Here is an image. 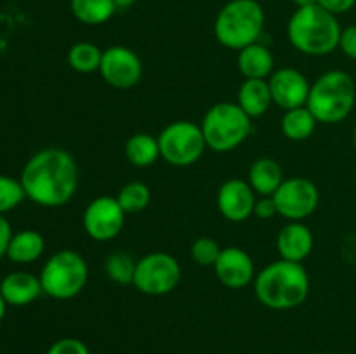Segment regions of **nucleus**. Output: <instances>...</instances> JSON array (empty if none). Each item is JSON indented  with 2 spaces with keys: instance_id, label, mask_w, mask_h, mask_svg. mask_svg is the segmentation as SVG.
I'll use <instances>...</instances> for the list:
<instances>
[{
  "instance_id": "obj_21",
  "label": "nucleus",
  "mask_w": 356,
  "mask_h": 354,
  "mask_svg": "<svg viewBox=\"0 0 356 354\" xmlns=\"http://www.w3.org/2000/svg\"><path fill=\"white\" fill-rule=\"evenodd\" d=\"M44 250V236L35 229H23L13 235L6 257L14 264H31L40 259Z\"/></svg>"
},
{
  "instance_id": "obj_26",
  "label": "nucleus",
  "mask_w": 356,
  "mask_h": 354,
  "mask_svg": "<svg viewBox=\"0 0 356 354\" xmlns=\"http://www.w3.org/2000/svg\"><path fill=\"white\" fill-rule=\"evenodd\" d=\"M115 198L124 208L125 214H139L148 208L149 201H152V191L141 180H132V183L124 184Z\"/></svg>"
},
{
  "instance_id": "obj_12",
  "label": "nucleus",
  "mask_w": 356,
  "mask_h": 354,
  "mask_svg": "<svg viewBox=\"0 0 356 354\" xmlns=\"http://www.w3.org/2000/svg\"><path fill=\"white\" fill-rule=\"evenodd\" d=\"M99 75L110 87L129 90L141 82L143 62L138 52L125 45H111L104 49L101 58Z\"/></svg>"
},
{
  "instance_id": "obj_27",
  "label": "nucleus",
  "mask_w": 356,
  "mask_h": 354,
  "mask_svg": "<svg viewBox=\"0 0 356 354\" xmlns=\"http://www.w3.org/2000/svg\"><path fill=\"white\" fill-rule=\"evenodd\" d=\"M136 266H138V259H134L129 252H113L104 260V273L113 283L132 285Z\"/></svg>"
},
{
  "instance_id": "obj_4",
  "label": "nucleus",
  "mask_w": 356,
  "mask_h": 354,
  "mask_svg": "<svg viewBox=\"0 0 356 354\" xmlns=\"http://www.w3.org/2000/svg\"><path fill=\"white\" fill-rule=\"evenodd\" d=\"M266 24V14L257 0H229L214 19V37L229 51H242L259 42Z\"/></svg>"
},
{
  "instance_id": "obj_8",
  "label": "nucleus",
  "mask_w": 356,
  "mask_h": 354,
  "mask_svg": "<svg viewBox=\"0 0 356 354\" xmlns=\"http://www.w3.org/2000/svg\"><path fill=\"white\" fill-rule=\"evenodd\" d=\"M160 158L172 167H191L204 156L207 149L204 132L198 124L176 120L160 130Z\"/></svg>"
},
{
  "instance_id": "obj_39",
  "label": "nucleus",
  "mask_w": 356,
  "mask_h": 354,
  "mask_svg": "<svg viewBox=\"0 0 356 354\" xmlns=\"http://www.w3.org/2000/svg\"><path fill=\"white\" fill-rule=\"evenodd\" d=\"M355 80H356V78H355Z\"/></svg>"
},
{
  "instance_id": "obj_36",
  "label": "nucleus",
  "mask_w": 356,
  "mask_h": 354,
  "mask_svg": "<svg viewBox=\"0 0 356 354\" xmlns=\"http://www.w3.org/2000/svg\"><path fill=\"white\" fill-rule=\"evenodd\" d=\"M316 2H318V0H292V3H294V6H296V9H299V7L315 6Z\"/></svg>"
},
{
  "instance_id": "obj_16",
  "label": "nucleus",
  "mask_w": 356,
  "mask_h": 354,
  "mask_svg": "<svg viewBox=\"0 0 356 354\" xmlns=\"http://www.w3.org/2000/svg\"><path fill=\"white\" fill-rule=\"evenodd\" d=\"M315 236L305 221H289L277 235V250L280 259L302 264L313 252Z\"/></svg>"
},
{
  "instance_id": "obj_9",
  "label": "nucleus",
  "mask_w": 356,
  "mask_h": 354,
  "mask_svg": "<svg viewBox=\"0 0 356 354\" xmlns=\"http://www.w3.org/2000/svg\"><path fill=\"white\" fill-rule=\"evenodd\" d=\"M181 264L167 252H152L138 259L134 287L138 292L152 297L167 295L179 285Z\"/></svg>"
},
{
  "instance_id": "obj_15",
  "label": "nucleus",
  "mask_w": 356,
  "mask_h": 354,
  "mask_svg": "<svg viewBox=\"0 0 356 354\" xmlns=\"http://www.w3.org/2000/svg\"><path fill=\"white\" fill-rule=\"evenodd\" d=\"M257 194L245 179L225 180L218 189V210L229 222H245L254 215Z\"/></svg>"
},
{
  "instance_id": "obj_35",
  "label": "nucleus",
  "mask_w": 356,
  "mask_h": 354,
  "mask_svg": "<svg viewBox=\"0 0 356 354\" xmlns=\"http://www.w3.org/2000/svg\"><path fill=\"white\" fill-rule=\"evenodd\" d=\"M115 6H117V9H129V7L134 6L138 0H113Z\"/></svg>"
},
{
  "instance_id": "obj_5",
  "label": "nucleus",
  "mask_w": 356,
  "mask_h": 354,
  "mask_svg": "<svg viewBox=\"0 0 356 354\" xmlns=\"http://www.w3.org/2000/svg\"><path fill=\"white\" fill-rule=\"evenodd\" d=\"M355 104L356 80L343 69H330L312 83L306 106L318 124L336 125L350 117Z\"/></svg>"
},
{
  "instance_id": "obj_31",
  "label": "nucleus",
  "mask_w": 356,
  "mask_h": 354,
  "mask_svg": "<svg viewBox=\"0 0 356 354\" xmlns=\"http://www.w3.org/2000/svg\"><path fill=\"white\" fill-rule=\"evenodd\" d=\"M339 49L346 58L356 61V24L343 28L339 38Z\"/></svg>"
},
{
  "instance_id": "obj_18",
  "label": "nucleus",
  "mask_w": 356,
  "mask_h": 354,
  "mask_svg": "<svg viewBox=\"0 0 356 354\" xmlns=\"http://www.w3.org/2000/svg\"><path fill=\"white\" fill-rule=\"evenodd\" d=\"M236 66L243 78H261L268 80L275 71V56L261 42L247 45L236 56Z\"/></svg>"
},
{
  "instance_id": "obj_33",
  "label": "nucleus",
  "mask_w": 356,
  "mask_h": 354,
  "mask_svg": "<svg viewBox=\"0 0 356 354\" xmlns=\"http://www.w3.org/2000/svg\"><path fill=\"white\" fill-rule=\"evenodd\" d=\"M316 3L334 16H341V14H346L353 9L356 0H318Z\"/></svg>"
},
{
  "instance_id": "obj_6",
  "label": "nucleus",
  "mask_w": 356,
  "mask_h": 354,
  "mask_svg": "<svg viewBox=\"0 0 356 354\" xmlns=\"http://www.w3.org/2000/svg\"><path fill=\"white\" fill-rule=\"evenodd\" d=\"M207 149L216 153H229L242 146L252 132V118L236 103L222 101L207 110L202 118Z\"/></svg>"
},
{
  "instance_id": "obj_2",
  "label": "nucleus",
  "mask_w": 356,
  "mask_h": 354,
  "mask_svg": "<svg viewBox=\"0 0 356 354\" xmlns=\"http://www.w3.org/2000/svg\"><path fill=\"white\" fill-rule=\"evenodd\" d=\"M252 285L257 301L273 311H289L302 305L312 288L306 267L284 259L257 271Z\"/></svg>"
},
{
  "instance_id": "obj_20",
  "label": "nucleus",
  "mask_w": 356,
  "mask_h": 354,
  "mask_svg": "<svg viewBox=\"0 0 356 354\" xmlns=\"http://www.w3.org/2000/svg\"><path fill=\"white\" fill-rule=\"evenodd\" d=\"M284 179V170L280 163L270 156L254 160L249 169V176H247V183L259 196H273Z\"/></svg>"
},
{
  "instance_id": "obj_3",
  "label": "nucleus",
  "mask_w": 356,
  "mask_h": 354,
  "mask_svg": "<svg viewBox=\"0 0 356 354\" xmlns=\"http://www.w3.org/2000/svg\"><path fill=\"white\" fill-rule=\"evenodd\" d=\"M343 26L337 16L322 9L318 3L299 7L287 23V38L292 47L306 56H329L339 49Z\"/></svg>"
},
{
  "instance_id": "obj_1",
  "label": "nucleus",
  "mask_w": 356,
  "mask_h": 354,
  "mask_svg": "<svg viewBox=\"0 0 356 354\" xmlns=\"http://www.w3.org/2000/svg\"><path fill=\"white\" fill-rule=\"evenodd\" d=\"M19 180L33 203L45 208L63 207L79 189V163L63 148L38 149L24 163Z\"/></svg>"
},
{
  "instance_id": "obj_22",
  "label": "nucleus",
  "mask_w": 356,
  "mask_h": 354,
  "mask_svg": "<svg viewBox=\"0 0 356 354\" xmlns=\"http://www.w3.org/2000/svg\"><path fill=\"white\" fill-rule=\"evenodd\" d=\"M124 153L132 167H138V169L152 167L160 158L159 137H153L146 132H136L125 141Z\"/></svg>"
},
{
  "instance_id": "obj_38",
  "label": "nucleus",
  "mask_w": 356,
  "mask_h": 354,
  "mask_svg": "<svg viewBox=\"0 0 356 354\" xmlns=\"http://www.w3.org/2000/svg\"><path fill=\"white\" fill-rule=\"evenodd\" d=\"M353 144H355V149H356V124H355V128H353Z\"/></svg>"
},
{
  "instance_id": "obj_7",
  "label": "nucleus",
  "mask_w": 356,
  "mask_h": 354,
  "mask_svg": "<svg viewBox=\"0 0 356 354\" xmlns=\"http://www.w3.org/2000/svg\"><path fill=\"white\" fill-rule=\"evenodd\" d=\"M44 294L56 301H70L82 294L89 280V266L75 250H58L44 262L40 271Z\"/></svg>"
},
{
  "instance_id": "obj_37",
  "label": "nucleus",
  "mask_w": 356,
  "mask_h": 354,
  "mask_svg": "<svg viewBox=\"0 0 356 354\" xmlns=\"http://www.w3.org/2000/svg\"><path fill=\"white\" fill-rule=\"evenodd\" d=\"M6 309H7L6 301H3V297H2V295H0V323H2L3 316H6Z\"/></svg>"
},
{
  "instance_id": "obj_24",
  "label": "nucleus",
  "mask_w": 356,
  "mask_h": 354,
  "mask_svg": "<svg viewBox=\"0 0 356 354\" xmlns=\"http://www.w3.org/2000/svg\"><path fill=\"white\" fill-rule=\"evenodd\" d=\"M70 10L79 23L87 26H101L117 12L113 0H70Z\"/></svg>"
},
{
  "instance_id": "obj_23",
  "label": "nucleus",
  "mask_w": 356,
  "mask_h": 354,
  "mask_svg": "<svg viewBox=\"0 0 356 354\" xmlns=\"http://www.w3.org/2000/svg\"><path fill=\"white\" fill-rule=\"evenodd\" d=\"M316 125H318V120H316L315 115L308 110V106L284 111V117H282L280 121L282 134H284L289 141L294 142H301L312 137L316 130Z\"/></svg>"
},
{
  "instance_id": "obj_17",
  "label": "nucleus",
  "mask_w": 356,
  "mask_h": 354,
  "mask_svg": "<svg viewBox=\"0 0 356 354\" xmlns=\"http://www.w3.org/2000/svg\"><path fill=\"white\" fill-rule=\"evenodd\" d=\"M44 294L40 278L28 271H13L0 281V295L7 305L23 307L31 304Z\"/></svg>"
},
{
  "instance_id": "obj_11",
  "label": "nucleus",
  "mask_w": 356,
  "mask_h": 354,
  "mask_svg": "<svg viewBox=\"0 0 356 354\" xmlns=\"http://www.w3.org/2000/svg\"><path fill=\"white\" fill-rule=\"evenodd\" d=\"M125 212L115 196H97L87 203L82 215L83 231L94 242H111L125 226Z\"/></svg>"
},
{
  "instance_id": "obj_13",
  "label": "nucleus",
  "mask_w": 356,
  "mask_h": 354,
  "mask_svg": "<svg viewBox=\"0 0 356 354\" xmlns=\"http://www.w3.org/2000/svg\"><path fill=\"white\" fill-rule=\"evenodd\" d=\"M268 83H270L273 104H277L284 111L306 106L308 103L312 82L299 69L291 68V66L277 68L268 78Z\"/></svg>"
},
{
  "instance_id": "obj_19",
  "label": "nucleus",
  "mask_w": 356,
  "mask_h": 354,
  "mask_svg": "<svg viewBox=\"0 0 356 354\" xmlns=\"http://www.w3.org/2000/svg\"><path fill=\"white\" fill-rule=\"evenodd\" d=\"M236 104L249 115L250 118H259L268 113L273 106L270 83L261 78H245L236 94Z\"/></svg>"
},
{
  "instance_id": "obj_29",
  "label": "nucleus",
  "mask_w": 356,
  "mask_h": 354,
  "mask_svg": "<svg viewBox=\"0 0 356 354\" xmlns=\"http://www.w3.org/2000/svg\"><path fill=\"white\" fill-rule=\"evenodd\" d=\"M221 245L211 236H200L195 239L190 246V255L198 266L214 267L219 253H221Z\"/></svg>"
},
{
  "instance_id": "obj_34",
  "label": "nucleus",
  "mask_w": 356,
  "mask_h": 354,
  "mask_svg": "<svg viewBox=\"0 0 356 354\" xmlns=\"http://www.w3.org/2000/svg\"><path fill=\"white\" fill-rule=\"evenodd\" d=\"M13 228H10L9 221L0 214V257H3L9 248L10 238H13Z\"/></svg>"
},
{
  "instance_id": "obj_25",
  "label": "nucleus",
  "mask_w": 356,
  "mask_h": 354,
  "mask_svg": "<svg viewBox=\"0 0 356 354\" xmlns=\"http://www.w3.org/2000/svg\"><path fill=\"white\" fill-rule=\"evenodd\" d=\"M101 58H103V49H99L92 42H76L70 47L68 56H66L70 68L82 75L99 71Z\"/></svg>"
},
{
  "instance_id": "obj_10",
  "label": "nucleus",
  "mask_w": 356,
  "mask_h": 354,
  "mask_svg": "<svg viewBox=\"0 0 356 354\" xmlns=\"http://www.w3.org/2000/svg\"><path fill=\"white\" fill-rule=\"evenodd\" d=\"M278 215L289 221H305L315 214L320 203V191L313 180L294 176L284 179L273 194Z\"/></svg>"
},
{
  "instance_id": "obj_28",
  "label": "nucleus",
  "mask_w": 356,
  "mask_h": 354,
  "mask_svg": "<svg viewBox=\"0 0 356 354\" xmlns=\"http://www.w3.org/2000/svg\"><path fill=\"white\" fill-rule=\"evenodd\" d=\"M26 198L19 179L0 174V214L14 210Z\"/></svg>"
},
{
  "instance_id": "obj_30",
  "label": "nucleus",
  "mask_w": 356,
  "mask_h": 354,
  "mask_svg": "<svg viewBox=\"0 0 356 354\" xmlns=\"http://www.w3.org/2000/svg\"><path fill=\"white\" fill-rule=\"evenodd\" d=\"M45 354H90V351L83 340L76 337H63L52 342Z\"/></svg>"
},
{
  "instance_id": "obj_14",
  "label": "nucleus",
  "mask_w": 356,
  "mask_h": 354,
  "mask_svg": "<svg viewBox=\"0 0 356 354\" xmlns=\"http://www.w3.org/2000/svg\"><path fill=\"white\" fill-rule=\"evenodd\" d=\"M214 274L221 285L232 290L249 287L256 278V266L252 257L240 246H225L214 264Z\"/></svg>"
},
{
  "instance_id": "obj_32",
  "label": "nucleus",
  "mask_w": 356,
  "mask_h": 354,
  "mask_svg": "<svg viewBox=\"0 0 356 354\" xmlns=\"http://www.w3.org/2000/svg\"><path fill=\"white\" fill-rule=\"evenodd\" d=\"M254 215L263 221H270V219L277 217V203H275L273 196H259L254 205Z\"/></svg>"
}]
</instances>
